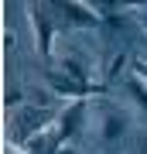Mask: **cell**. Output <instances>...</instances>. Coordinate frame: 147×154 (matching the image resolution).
Returning <instances> with one entry per match:
<instances>
[{
	"label": "cell",
	"mask_w": 147,
	"mask_h": 154,
	"mask_svg": "<svg viewBox=\"0 0 147 154\" xmlns=\"http://www.w3.org/2000/svg\"><path fill=\"white\" fill-rule=\"evenodd\" d=\"M89 116H93V134H96L99 147L106 154H120L123 144H127V134H130V116H127V110L116 99H109V96H96Z\"/></svg>",
	"instance_id": "obj_1"
},
{
	"label": "cell",
	"mask_w": 147,
	"mask_h": 154,
	"mask_svg": "<svg viewBox=\"0 0 147 154\" xmlns=\"http://www.w3.org/2000/svg\"><path fill=\"white\" fill-rule=\"evenodd\" d=\"M24 17L34 28V48H38V55L51 65L55 62V21H51V11H44V7H38V4H27Z\"/></svg>",
	"instance_id": "obj_2"
},
{
	"label": "cell",
	"mask_w": 147,
	"mask_h": 154,
	"mask_svg": "<svg viewBox=\"0 0 147 154\" xmlns=\"http://www.w3.org/2000/svg\"><path fill=\"white\" fill-rule=\"evenodd\" d=\"M44 86L51 89L55 96H62V99H69V103H75V99H89V96H96L93 89H86L82 82H75L72 75H65L62 69H55V65H48L44 69Z\"/></svg>",
	"instance_id": "obj_3"
},
{
	"label": "cell",
	"mask_w": 147,
	"mask_h": 154,
	"mask_svg": "<svg viewBox=\"0 0 147 154\" xmlns=\"http://www.w3.org/2000/svg\"><path fill=\"white\" fill-rule=\"evenodd\" d=\"M51 14H58L69 28H103L99 14L93 11V4H82V0H72V4H55Z\"/></svg>",
	"instance_id": "obj_4"
},
{
	"label": "cell",
	"mask_w": 147,
	"mask_h": 154,
	"mask_svg": "<svg viewBox=\"0 0 147 154\" xmlns=\"http://www.w3.org/2000/svg\"><path fill=\"white\" fill-rule=\"evenodd\" d=\"M86 120H89V99H75V103H69L65 110H58V120H55V127H58L62 140H75Z\"/></svg>",
	"instance_id": "obj_5"
},
{
	"label": "cell",
	"mask_w": 147,
	"mask_h": 154,
	"mask_svg": "<svg viewBox=\"0 0 147 154\" xmlns=\"http://www.w3.org/2000/svg\"><path fill=\"white\" fill-rule=\"evenodd\" d=\"M127 89H130V96L137 99V106L147 113V82L140 75H127Z\"/></svg>",
	"instance_id": "obj_6"
},
{
	"label": "cell",
	"mask_w": 147,
	"mask_h": 154,
	"mask_svg": "<svg viewBox=\"0 0 147 154\" xmlns=\"http://www.w3.org/2000/svg\"><path fill=\"white\" fill-rule=\"evenodd\" d=\"M21 99H24V93H21V86H7V96H4V103L7 106H21Z\"/></svg>",
	"instance_id": "obj_7"
},
{
	"label": "cell",
	"mask_w": 147,
	"mask_h": 154,
	"mask_svg": "<svg viewBox=\"0 0 147 154\" xmlns=\"http://www.w3.org/2000/svg\"><path fill=\"white\" fill-rule=\"evenodd\" d=\"M137 154H147V134H137Z\"/></svg>",
	"instance_id": "obj_8"
}]
</instances>
